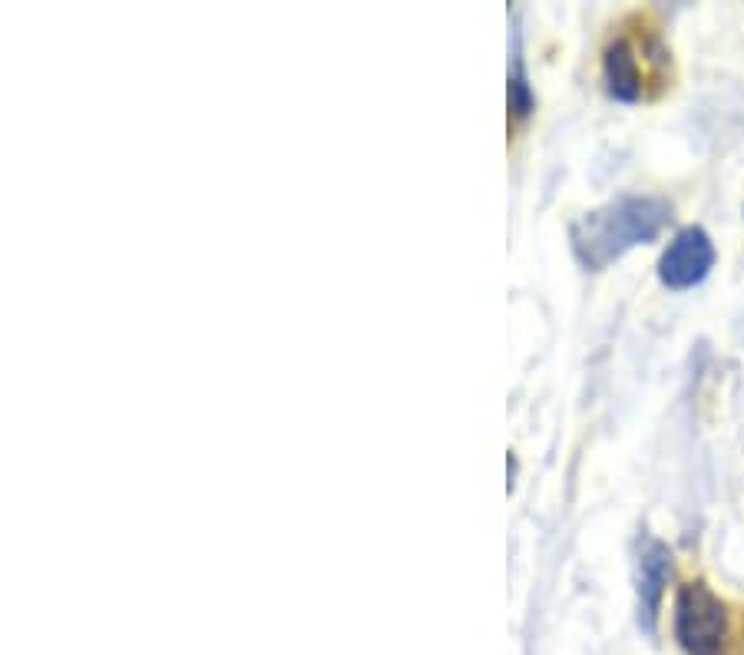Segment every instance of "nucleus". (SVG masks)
<instances>
[{
    "label": "nucleus",
    "mask_w": 744,
    "mask_h": 655,
    "mask_svg": "<svg viewBox=\"0 0 744 655\" xmlns=\"http://www.w3.org/2000/svg\"><path fill=\"white\" fill-rule=\"evenodd\" d=\"M602 77H606L609 96H616L622 103H635L642 96V70L629 40L619 37L606 47V53H602Z\"/></svg>",
    "instance_id": "5"
},
{
    "label": "nucleus",
    "mask_w": 744,
    "mask_h": 655,
    "mask_svg": "<svg viewBox=\"0 0 744 655\" xmlns=\"http://www.w3.org/2000/svg\"><path fill=\"white\" fill-rule=\"evenodd\" d=\"M668 579H672V553L665 543L649 540L639 556V622L645 632H655Z\"/></svg>",
    "instance_id": "4"
},
{
    "label": "nucleus",
    "mask_w": 744,
    "mask_h": 655,
    "mask_svg": "<svg viewBox=\"0 0 744 655\" xmlns=\"http://www.w3.org/2000/svg\"><path fill=\"white\" fill-rule=\"evenodd\" d=\"M510 110L520 116H530L536 110V96L530 90V80H526L523 73V57H520V47L513 53V73H510Z\"/></svg>",
    "instance_id": "6"
},
{
    "label": "nucleus",
    "mask_w": 744,
    "mask_h": 655,
    "mask_svg": "<svg viewBox=\"0 0 744 655\" xmlns=\"http://www.w3.org/2000/svg\"><path fill=\"white\" fill-rule=\"evenodd\" d=\"M711 268H715V242H711V235L702 225H688V229L678 232L675 239L668 242V249L662 252L659 278H662V285L682 292V288L702 285Z\"/></svg>",
    "instance_id": "3"
},
{
    "label": "nucleus",
    "mask_w": 744,
    "mask_h": 655,
    "mask_svg": "<svg viewBox=\"0 0 744 655\" xmlns=\"http://www.w3.org/2000/svg\"><path fill=\"white\" fill-rule=\"evenodd\" d=\"M672 219V206L659 196H619L573 222L569 239L582 268L602 272L635 245L659 239Z\"/></svg>",
    "instance_id": "1"
},
{
    "label": "nucleus",
    "mask_w": 744,
    "mask_h": 655,
    "mask_svg": "<svg viewBox=\"0 0 744 655\" xmlns=\"http://www.w3.org/2000/svg\"><path fill=\"white\" fill-rule=\"evenodd\" d=\"M728 606L705 583H688L675 596V639L688 655H725Z\"/></svg>",
    "instance_id": "2"
}]
</instances>
